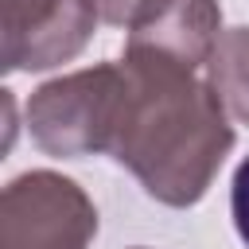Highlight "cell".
<instances>
[{
  "label": "cell",
  "mask_w": 249,
  "mask_h": 249,
  "mask_svg": "<svg viewBox=\"0 0 249 249\" xmlns=\"http://www.w3.org/2000/svg\"><path fill=\"white\" fill-rule=\"evenodd\" d=\"M128 97L113 140V160L163 206H195L233 148V117L195 70L124 54Z\"/></svg>",
  "instance_id": "cell-1"
},
{
  "label": "cell",
  "mask_w": 249,
  "mask_h": 249,
  "mask_svg": "<svg viewBox=\"0 0 249 249\" xmlns=\"http://www.w3.org/2000/svg\"><path fill=\"white\" fill-rule=\"evenodd\" d=\"M206 82L214 86L226 113L233 121L249 124V27L222 31V39L206 62Z\"/></svg>",
  "instance_id": "cell-6"
},
{
  "label": "cell",
  "mask_w": 249,
  "mask_h": 249,
  "mask_svg": "<svg viewBox=\"0 0 249 249\" xmlns=\"http://www.w3.org/2000/svg\"><path fill=\"white\" fill-rule=\"evenodd\" d=\"M230 210H233V226L237 237L249 245V156L237 163L233 171V187H230Z\"/></svg>",
  "instance_id": "cell-7"
},
{
  "label": "cell",
  "mask_w": 249,
  "mask_h": 249,
  "mask_svg": "<svg viewBox=\"0 0 249 249\" xmlns=\"http://www.w3.org/2000/svg\"><path fill=\"white\" fill-rule=\"evenodd\" d=\"M148 4L152 0H93L101 23H113V27H124V31L148 12Z\"/></svg>",
  "instance_id": "cell-8"
},
{
  "label": "cell",
  "mask_w": 249,
  "mask_h": 249,
  "mask_svg": "<svg viewBox=\"0 0 249 249\" xmlns=\"http://www.w3.org/2000/svg\"><path fill=\"white\" fill-rule=\"evenodd\" d=\"M124 97L128 74L121 62H101L51 78L27 97V132L47 156L62 160L113 152Z\"/></svg>",
  "instance_id": "cell-2"
},
{
  "label": "cell",
  "mask_w": 249,
  "mask_h": 249,
  "mask_svg": "<svg viewBox=\"0 0 249 249\" xmlns=\"http://www.w3.org/2000/svg\"><path fill=\"white\" fill-rule=\"evenodd\" d=\"M97 210L58 171H23L0 195V249H89Z\"/></svg>",
  "instance_id": "cell-3"
},
{
  "label": "cell",
  "mask_w": 249,
  "mask_h": 249,
  "mask_svg": "<svg viewBox=\"0 0 249 249\" xmlns=\"http://www.w3.org/2000/svg\"><path fill=\"white\" fill-rule=\"evenodd\" d=\"M218 39H222L218 0H152L148 12L128 27L124 54L198 70L210 62Z\"/></svg>",
  "instance_id": "cell-5"
},
{
  "label": "cell",
  "mask_w": 249,
  "mask_h": 249,
  "mask_svg": "<svg viewBox=\"0 0 249 249\" xmlns=\"http://www.w3.org/2000/svg\"><path fill=\"white\" fill-rule=\"evenodd\" d=\"M93 0H0V62L16 70H51L86 51L97 27Z\"/></svg>",
  "instance_id": "cell-4"
}]
</instances>
